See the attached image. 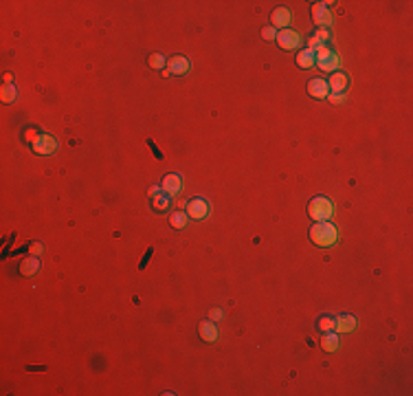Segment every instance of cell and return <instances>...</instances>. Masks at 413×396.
Returning <instances> with one entry per match:
<instances>
[{"mask_svg": "<svg viewBox=\"0 0 413 396\" xmlns=\"http://www.w3.org/2000/svg\"><path fill=\"white\" fill-rule=\"evenodd\" d=\"M328 86H330V91H334V93H343L347 88V75L345 73H332Z\"/></svg>", "mask_w": 413, "mask_h": 396, "instance_id": "14", "label": "cell"}, {"mask_svg": "<svg viewBox=\"0 0 413 396\" xmlns=\"http://www.w3.org/2000/svg\"><path fill=\"white\" fill-rule=\"evenodd\" d=\"M158 190H161V187H152V190H150V196H156Z\"/></svg>", "mask_w": 413, "mask_h": 396, "instance_id": "28", "label": "cell"}, {"mask_svg": "<svg viewBox=\"0 0 413 396\" xmlns=\"http://www.w3.org/2000/svg\"><path fill=\"white\" fill-rule=\"evenodd\" d=\"M222 317H224V310L222 308H211L209 310V319L211 321H220Z\"/></svg>", "mask_w": 413, "mask_h": 396, "instance_id": "25", "label": "cell"}, {"mask_svg": "<svg viewBox=\"0 0 413 396\" xmlns=\"http://www.w3.org/2000/svg\"><path fill=\"white\" fill-rule=\"evenodd\" d=\"M319 328H321L323 333H330V330H334V319H332V317H321V319H319Z\"/></svg>", "mask_w": 413, "mask_h": 396, "instance_id": "22", "label": "cell"}, {"mask_svg": "<svg viewBox=\"0 0 413 396\" xmlns=\"http://www.w3.org/2000/svg\"><path fill=\"white\" fill-rule=\"evenodd\" d=\"M325 5H328V2H317V5H312V18L321 29L332 24V14H330V9Z\"/></svg>", "mask_w": 413, "mask_h": 396, "instance_id": "7", "label": "cell"}, {"mask_svg": "<svg viewBox=\"0 0 413 396\" xmlns=\"http://www.w3.org/2000/svg\"><path fill=\"white\" fill-rule=\"evenodd\" d=\"M152 205H154V209H158V211H165L167 207H169V198H167V196H161V194H156V196H152Z\"/></svg>", "mask_w": 413, "mask_h": 396, "instance_id": "20", "label": "cell"}, {"mask_svg": "<svg viewBox=\"0 0 413 396\" xmlns=\"http://www.w3.org/2000/svg\"><path fill=\"white\" fill-rule=\"evenodd\" d=\"M11 79H14V77H11V73H5V81H7V84H11Z\"/></svg>", "mask_w": 413, "mask_h": 396, "instance_id": "29", "label": "cell"}, {"mask_svg": "<svg viewBox=\"0 0 413 396\" xmlns=\"http://www.w3.org/2000/svg\"><path fill=\"white\" fill-rule=\"evenodd\" d=\"M356 328V317L354 315H338L334 319V330L337 333H352Z\"/></svg>", "mask_w": 413, "mask_h": 396, "instance_id": "11", "label": "cell"}, {"mask_svg": "<svg viewBox=\"0 0 413 396\" xmlns=\"http://www.w3.org/2000/svg\"><path fill=\"white\" fill-rule=\"evenodd\" d=\"M271 27H275V29H284L286 24L290 22V11L284 9V7H279V9H275L271 14Z\"/></svg>", "mask_w": 413, "mask_h": 396, "instance_id": "13", "label": "cell"}, {"mask_svg": "<svg viewBox=\"0 0 413 396\" xmlns=\"http://www.w3.org/2000/svg\"><path fill=\"white\" fill-rule=\"evenodd\" d=\"M35 154H53L57 150V141L51 137V134H38L33 143H31Z\"/></svg>", "mask_w": 413, "mask_h": 396, "instance_id": "4", "label": "cell"}, {"mask_svg": "<svg viewBox=\"0 0 413 396\" xmlns=\"http://www.w3.org/2000/svg\"><path fill=\"white\" fill-rule=\"evenodd\" d=\"M198 333H200V337H202L207 344H214L215 339H218V326H215L211 319H207V321H202V324H200Z\"/></svg>", "mask_w": 413, "mask_h": 396, "instance_id": "12", "label": "cell"}, {"mask_svg": "<svg viewBox=\"0 0 413 396\" xmlns=\"http://www.w3.org/2000/svg\"><path fill=\"white\" fill-rule=\"evenodd\" d=\"M338 238V231L330 220H323V222H317L310 229V240H312L317 247H332Z\"/></svg>", "mask_w": 413, "mask_h": 396, "instance_id": "1", "label": "cell"}, {"mask_svg": "<svg viewBox=\"0 0 413 396\" xmlns=\"http://www.w3.org/2000/svg\"><path fill=\"white\" fill-rule=\"evenodd\" d=\"M187 220H189V216L183 214V211H174V214L169 216V224L174 227V229H183L187 224Z\"/></svg>", "mask_w": 413, "mask_h": 396, "instance_id": "19", "label": "cell"}, {"mask_svg": "<svg viewBox=\"0 0 413 396\" xmlns=\"http://www.w3.org/2000/svg\"><path fill=\"white\" fill-rule=\"evenodd\" d=\"M297 64H299L301 68H312L314 66V51H310V48L299 51V55H297Z\"/></svg>", "mask_w": 413, "mask_h": 396, "instance_id": "17", "label": "cell"}, {"mask_svg": "<svg viewBox=\"0 0 413 396\" xmlns=\"http://www.w3.org/2000/svg\"><path fill=\"white\" fill-rule=\"evenodd\" d=\"M161 190L165 191L167 196H176L178 191L183 190V181H181V176H178V174H167V176L163 178Z\"/></svg>", "mask_w": 413, "mask_h": 396, "instance_id": "9", "label": "cell"}, {"mask_svg": "<svg viewBox=\"0 0 413 396\" xmlns=\"http://www.w3.org/2000/svg\"><path fill=\"white\" fill-rule=\"evenodd\" d=\"M314 64H317L323 73H332V71H337L338 68L341 60L337 58V53L334 51H330L328 44H321V47L314 51Z\"/></svg>", "mask_w": 413, "mask_h": 396, "instance_id": "3", "label": "cell"}, {"mask_svg": "<svg viewBox=\"0 0 413 396\" xmlns=\"http://www.w3.org/2000/svg\"><path fill=\"white\" fill-rule=\"evenodd\" d=\"M40 253H42V244H40V242L31 244V255H35V258H38Z\"/></svg>", "mask_w": 413, "mask_h": 396, "instance_id": "27", "label": "cell"}, {"mask_svg": "<svg viewBox=\"0 0 413 396\" xmlns=\"http://www.w3.org/2000/svg\"><path fill=\"white\" fill-rule=\"evenodd\" d=\"M211 211L209 203L204 201V198H194V201H189V205H187V216L194 220H202L207 218Z\"/></svg>", "mask_w": 413, "mask_h": 396, "instance_id": "5", "label": "cell"}, {"mask_svg": "<svg viewBox=\"0 0 413 396\" xmlns=\"http://www.w3.org/2000/svg\"><path fill=\"white\" fill-rule=\"evenodd\" d=\"M308 216L312 220H317V222L330 220L334 216L332 201H330V198H325V196H317V198H312V203L308 205Z\"/></svg>", "mask_w": 413, "mask_h": 396, "instance_id": "2", "label": "cell"}, {"mask_svg": "<svg viewBox=\"0 0 413 396\" xmlns=\"http://www.w3.org/2000/svg\"><path fill=\"white\" fill-rule=\"evenodd\" d=\"M330 101H332V104H341L343 99H345V95H343V93H330Z\"/></svg>", "mask_w": 413, "mask_h": 396, "instance_id": "26", "label": "cell"}, {"mask_svg": "<svg viewBox=\"0 0 413 396\" xmlns=\"http://www.w3.org/2000/svg\"><path fill=\"white\" fill-rule=\"evenodd\" d=\"M167 71H169V75H185V73H189L191 68V62L187 58H183V55H174V58L167 60Z\"/></svg>", "mask_w": 413, "mask_h": 396, "instance_id": "8", "label": "cell"}, {"mask_svg": "<svg viewBox=\"0 0 413 396\" xmlns=\"http://www.w3.org/2000/svg\"><path fill=\"white\" fill-rule=\"evenodd\" d=\"M147 64H150V68H156V71H161V68L165 66V58H163L161 53H154V55H150V58H147Z\"/></svg>", "mask_w": 413, "mask_h": 396, "instance_id": "21", "label": "cell"}, {"mask_svg": "<svg viewBox=\"0 0 413 396\" xmlns=\"http://www.w3.org/2000/svg\"><path fill=\"white\" fill-rule=\"evenodd\" d=\"M314 38H317L321 44H325V42L330 40V31H328V29H321V27H319L317 33H314Z\"/></svg>", "mask_w": 413, "mask_h": 396, "instance_id": "24", "label": "cell"}, {"mask_svg": "<svg viewBox=\"0 0 413 396\" xmlns=\"http://www.w3.org/2000/svg\"><path fill=\"white\" fill-rule=\"evenodd\" d=\"M308 93L314 97V99H325L330 95V86L325 79H312L308 84Z\"/></svg>", "mask_w": 413, "mask_h": 396, "instance_id": "10", "label": "cell"}, {"mask_svg": "<svg viewBox=\"0 0 413 396\" xmlns=\"http://www.w3.org/2000/svg\"><path fill=\"white\" fill-rule=\"evenodd\" d=\"M38 269H40V262L35 260V255H29V258L20 264V273H22V275H35Z\"/></svg>", "mask_w": 413, "mask_h": 396, "instance_id": "15", "label": "cell"}, {"mask_svg": "<svg viewBox=\"0 0 413 396\" xmlns=\"http://www.w3.org/2000/svg\"><path fill=\"white\" fill-rule=\"evenodd\" d=\"M15 97H18V91H15L14 84H5L2 91H0V99L5 104H11V101H15Z\"/></svg>", "mask_w": 413, "mask_h": 396, "instance_id": "18", "label": "cell"}, {"mask_svg": "<svg viewBox=\"0 0 413 396\" xmlns=\"http://www.w3.org/2000/svg\"><path fill=\"white\" fill-rule=\"evenodd\" d=\"M321 348L325 350V352H334V350L338 348V337L332 333V330L323 334V339H321Z\"/></svg>", "mask_w": 413, "mask_h": 396, "instance_id": "16", "label": "cell"}, {"mask_svg": "<svg viewBox=\"0 0 413 396\" xmlns=\"http://www.w3.org/2000/svg\"><path fill=\"white\" fill-rule=\"evenodd\" d=\"M261 38L268 40V42H275L277 40V29L275 27H266V29H261Z\"/></svg>", "mask_w": 413, "mask_h": 396, "instance_id": "23", "label": "cell"}, {"mask_svg": "<svg viewBox=\"0 0 413 396\" xmlns=\"http://www.w3.org/2000/svg\"><path fill=\"white\" fill-rule=\"evenodd\" d=\"M299 42H301L299 33H297V31H292V29H284V31H279V33H277V44H279L281 48H286V51H292V48H297V47H299Z\"/></svg>", "mask_w": 413, "mask_h": 396, "instance_id": "6", "label": "cell"}]
</instances>
